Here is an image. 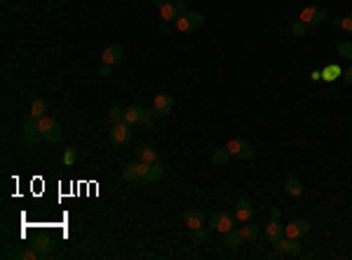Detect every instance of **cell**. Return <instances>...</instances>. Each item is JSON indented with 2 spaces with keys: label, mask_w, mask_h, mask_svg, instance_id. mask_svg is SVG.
<instances>
[{
  "label": "cell",
  "mask_w": 352,
  "mask_h": 260,
  "mask_svg": "<svg viewBox=\"0 0 352 260\" xmlns=\"http://www.w3.org/2000/svg\"><path fill=\"white\" fill-rule=\"evenodd\" d=\"M38 129H40V136H42L45 141H49V143H59L61 136H64L61 125H59L54 117H47V115L38 120Z\"/></svg>",
  "instance_id": "6da1fadb"
},
{
  "label": "cell",
  "mask_w": 352,
  "mask_h": 260,
  "mask_svg": "<svg viewBox=\"0 0 352 260\" xmlns=\"http://www.w3.org/2000/svg\"><path fill=\"white\" fill-rule=\"evenodd\" d=\"M207 223H209V230H216V232H221V234H225V232L235 230L237 218H235V213L216 211V213H211V216L207 218Z\"/></svg>",
  "instance_id": "7a4b0ae2"
},
{
  "label": "cell",
  "mask_w": 352,
  "mask_h": 260,
  "mask_svg": "<svg viewBox=\"0 0 352 260\" xmlns=\"http://www.w3.org/2000/svg\"><path fill=\"white\" fill-rule=\"evenodd\" d=\"M326 19H329L326 10H324V7H315V5H308V7H303V10H301V14H298V21H301V24H305V26H319V24H324Z\"/></svg>",
  "instance_id": "3957f363"
},
{
  "label": "cell",
  "mask_w": 352,
  "mask_h": 260,
  "mask_svg": "<svg viewBox=\"0 0 352 260\" xmlns=\"http://www.w3.org/2000/svg\"><path fill=\"white\" fill-rule=\"evenodd\" d=\"M174 24L181 33H190V31L200 29L205 24V14H200V12H183V14H178V19Z\"/></svg>",
  "instance_id": "277c9868"
},
{
  "label": "cell",
  "mask_w": 352,
  "mask_h": 260,
  "mask_svg": "<svg viewBox=\"0 0 352 260\" xmlns=\"http://www.w3.org/2000/svg\"><path fill=\"white\" fill-rule=\"evenodd\" d=\"M108 141L117 148H122V145H127L132 141V131H129V125L127 122H115V125L108 129Z\"/></svg>",
  "instance_id": "5b68a950"
},
{
  "label": "cell",
  "mask_w": 352,
  "mask_h": 260,
  "mask_svg": "<svg viewBox=\"0 0 352 260\" xmlns=\"http://www.w3.org/2000/svg\"><path fill=\"white\" fill-rule=\"evenodd\" d=\"M228 153L235 155V157H242V160H251L254 157V145L249 143L246 138H233V141H228Z\"/></svg>",
  "instance_id": "8992f818"
},
{
  "label": "cell",
  "mask_w": 352,
  "mask_h": 260,
  "mask_svg": "<svg viewBox=\"0 0 352 260\" xmlns=\"http://www.w3.org/2000/svg\"><path fill=\"white\" fill-rule=\"evenodd\" d=\"M310 221L308 218H293L289 225H284V234L286 237H291V239H301V237H305L308 232H310Z\"/></svg>",
  "instance_id": "52a82bcc"
},
{
  "label": "cell",
  "mask_w": 352,
  "mask_h": 260,
  "mask_svg": "<svg viewBox=\"0 0 352 260\" xmlns=\"http://www.w3.org/2000/svg\"><path fill=\"white\" fill-rule=\"evenodd\" d=\"M40 129H38V117H26V122H24V141L26 145H38L40 143Z\"/></svg>",
  "instance_id": "ba28073f"
},
{
  "label": "cell",
  "mask_w": 352,
  "mask_h": 260,
  "mask_svg": "<svg viewBox=\"0 0 352 260\" xmlns=\"http://www.w3.org/2000/svg\"><path fill=\"white\" fill-rule=\"evenodd\" d=\"M172 110H174V98L169 97V94H157L153 98V113L155 115H167Z\"/></svg>",
  "instance_id": "9c48e42d"
},
{
  "label": "cell",
  "mask_w": 352,
  "mask_h": 260,
  "mask_svg": "<svg viewBox=\"0 0 352 260\" xmlns=\"http://www.w3.org/2000/svg\"><path fill=\"white\" fill-rule=\"evenodd\" d=\"M275 249L280 251L282 256H286V253H293V256H298L301 253V244H298V239H291V237H280V239L275 241Z\"/></svg>",
  "instance_id": "30bf717a"
},
{
  "label": "cell",
  "mask_w": 352,
  "mask_h": 260,
  "mask_svg": "<svg viewBox=\"0 0 352 260\" xmlns=\"http://www.w3.org/2000/svg\"><path fill=\"white\" fill-rule=\"evenodd\" d=\"M122 57H125V49H122V45H108V47L104 49V54H101L104 64H108V66H115V64H120V61H122Z\"/></svg>",
  "instance_id": "8fae6325"
},
{
  "label": "cell",
  "mask_w": 352,
  "mask_h": 260,
  "mask_svg": "<svg viewBox=\"0 0 352 260\" xmlns=\"http://www.w3.org/2000/svg\"><path fill=\"white\" fill-rule=\"evenodd\" d=\"M233 213H235V218H237L240 223H246V221H251V216H254V206H251L249 199H237Z\"/></svg>",
  "instance_id": "7c38bea8"
},
{
  "label": "cell",
  "mask_w": 352,
  "mask_h": 260,
  "mask_svg": "<svg viewBox=\"0 0 352 260\" xmlns=\"http://www.w3.org/2000/svg\"><path fill=\"white\" fill-rule=\"evenodd\" d=\"M280 237H284V225H282L280 221L270 218V223L265 225V239L270 241V244H275V241L280 239Z\"/></svg>",
  "instance_id": "4fadbf2b"
},
{
  "label": "cell",
  "mask_w": 352,
  "mask_h": 260,
  "mask_svg": "<svg viewBox=\"0 0 352 260\" xmlns=\"http://www.w3.org/2000/svg\"><path fill=\"white\" fill-rule=\"evenodd\" d=\"M186 225L190 230L202 228L205 225V213L200 211V209H186Z\"/></svg>",
  "instance_id": "5bb4252c"
},
{
  "label": "cell",
  "mask_w": 352,
  "mask_h": 260,
  "mask_svg": "<svg viewBox=\"0 0 352 260\" xmlns=\"http://www.w3.org/2000/svg\"><path fill=\"white\" fill-rule=\"evenodd\" d=\"M167 173V166L162 162H153L150 164V169H148V176H146V183H150V185H155L162 176Z\"/></svg>",
  "instance_id": "9a60e30c"
},
{
  "label": "cell",
  "mask_w": 352,
  "mask_h": 260,
  "mask_svg": "<svg viewBox=\"0 0 352 260\" xmlns=\"http://www.w3.org/2000/svg\"><path fill=\"white\" fill-rule=\"evenodd\" d=\"M240 234H242V239H245L246 244H254V241L258 239V225L251 221H246V225L240 228Z\"/></svg>",
  "instance_id": "2e32d148"
},
{
  "label": "cell",
  "mask_w": 352,
  "mask_h": 260,
  "mask_svg": "<svg viewBox=\"0 0 352 260\" xmlns=\"http://www.w3.org/2000/svg\"><path fill=\"white\" fill-rule=\"evenodd\" d=\"M284 190H286V195H289V197L298 199V197L303 195V185H301V181H298V178H286V183H284Z\"/></svg>",
  "instance_id": "e0dca14e"
},
{
  "label": "cell",
  "mask_w": 352,
  "mask_h": 260,
  "mask_svg": "<svg viewBox=\"0 0 352 260\" xmlns=\"http://www.w3.org/2000/svg\"><path fill=\"white\" fill-rule=\"evenodd\" d=\"M141 113H143V108L141 106H129L125 110V117H122V122H127L129 127L132 125H139L141 122Z\"/></svg>",
  "instance_id": "ac0fdd59"
},
{
  "label": "cell",
  "mask_w": 352,
  "mask_h": 260,
  "mask_svg": "<svg viewBox=\"0 0 352 260\" xmlns=\"http://www.w3.org/2000/svg\"><path fill=\"white\" fill-rule=\"evenodd\" d=\"M228 160H230V153H228V148H216L214 153H211V164L214 166H225L228 164Z\"/></svg>",
  "instance_id": "d6986e66"
},
{
  "label": "cell",
  "mask_w": 352,
  "mask_h": 260,
  "mask_svg": "<svg viewBox=\"0 0 352 260\" xmlns=\"http://www.w3.org/2000/svg\"><path fill=\"white\" fill-rule=\"evenodd\" d=\"M45 113H47V101L45 98H33L31 101V117H45Z\"/></svg>",
  "instance_id": "ffe728a7"
},
{
  "label": "cell",
  "mask_w": 352,
  "mask_h": 260,
  "mask_svg": "<svg viewBox=\"0 0 352 260\" xmlns=\"http://www.w3.org/2000/svg\"><path fill=\"white\" fill-rule=\"evenodd\" d=\"M160 14H162V19H165V24H167V21H176V19H178V14H181V12L176 10L174 2H165V5L160 7Z\"/></svg>",
  "instance_id": "44dd1931"
},
{
  "label": "cell",
  "mask_w": 352,
  "mask_h": 260,
  "mask_svg": "<svg viewBox=\"0 0 352 260\" xmlns=\"http://www.w3.org/2000/svg\"><path fill=\"white\" fill-rule=\"evenodd\" d=\"M242 241H245V239H242L240 230H230V232H225V234H223V244L228 246V249H237Z\"/></svg>",
  "instance_id": "7402d4cb"
},
{
  "label": "cell",
  "mask_w": 352,
  "mask_h": 260,
  "mask_svg": "<svg viewBox=\"0 0 352 260\" xmlns=\"http://www.w3.org/2000/svg\"><path fill=\"white\" fill-rule=\"evenodd\" d=\"M137 153H139V160H141V162H148V164L157 162V153L150 148V145H141Z\"/></svg>",
  "instance_id": "603a6c76"
},
{
  "label": "cell",
  "mask_w": 352,
  "mask_h": 260,
  "mask_svg": "<svg viewBox=\"0 0 352 260\" xmlns=\"http://www.w3.org/2000/svg\"><path fill=\"white\" fill-rule=\"evenodd\" d=\"M341 73H343L341 66H336V64H329L326 68H322V80H326V82H333V80L341 75Z\"/></svg>",
  "instance_id": "cb8c5ba5"
},
{
  "label": "cell",
  "mask_w": 352,
  "mask_h": 260,
  "mask_svg": "<svg viewBox=\"0 0 352 260\" xmlns=\"http://www.w3.org/2000/svg\"><path fill=\"white\" fill-rule=\"evenodd\" d=\"M122 178H125V181H129V183H134V181H141L137 164H125V169H122Z\"/></svg>",
  "instance_id": "d4e9b609"
},
{
  "label": "cell",
  "mask_w": 352,
  "mask_h": 260,
  "mask_svg": "<svg viewBox=\"0 0 352 260\" xmlns=\"http://www.w3.org/2000/svg\"><path fill=\"white\" fill-rule=\"evenodd\" d=\"M305 29H308V26H305V24H301L298 19H293L291 24H289V31H291L293 38H303V35H305Z\"/></svg>",
  "instance_id": "484cf974"
},
{
  "label": "cell",
  "mask_w": 352,
  "mask_h": 260,
  "mask_svg": "<svg viewBox=\"0 0 352 260\" xmlns=\"http://www.w3.org/2000/svg\"><path fill=\"white\" fill-rule=\"evenodd\" d=\"M209 230L207 228H197V230H193V241H197V244H205V241H209Z\"/></svg>",
  "instance_id": "4316f807"
},
{
  "label": "cell",
  "mask_w": 352,
  "mask_h": 260,
  "mask_svg": "<svg viewBox=\"0 0 352 260\" xmlns=\"http://www.w3.org/2000/svg\"><path fill=\"white\" fill-rule=\"evenodd\" d=\"M336 52L341 54V57H352V42H348V40H343V42H338L336 45Z\"/></svg>",
  "instance_id": "83f0119b"
},
{
  "label": "cell",
  "mask_w": 352,
  "mask_h": 260,
  "mask_svg": "<svg viewBox=\"0 0 352 260\" xmlns=\"http://www.w3.org/2000/svg\"><path fill=\"white\" fill-rule=\"evenodd\" d=\"M33 249L38 251L40 256H49V253H52V244H49L47 239H40L38 244H33Z\"/></svg>",
  "instance_id": "f1b7e54d"
},
{
  "label": "cell",
  "mask_w": 352,
  "mask_h": 260,
  "mask_svg": "<svg viewBox=\"0 0 352 260\" xmlns=\"http://www.w3.org/2000/svg\"><path fill=\"white\" fill-rule=\"evenodd\" d=\"M122 117H125V110H120L117 106H113L110 110H108V120L115 125V122H122Z\"/></svg>",
  "instance_id": "f546056e"
},
{
  "label": "cell",
  "mask_w": 352,
  "mask_h": 260,
  "mask_svg": "<svg viewBox=\"0 0 352 260\" xmlns=\"http://www.w3.org/2000/svg\"><path fill=\"white\" fill-rule=\"evenodd\" d=\"M17 258H21V260H38L40 258V253L35 249H29V251H21Z\"/></svg>",
  "instance_id": "4dcf8cb0"
},
{
  "label": "cell",
  "mask_w": 352,
  "mask_h": 260,
  "mask_svg": "<svg viewBox=\"0 0 352 260\" xmlns=\"http://www.w3.org/2000/svg\"><path fill=\"white\" fill-rule=\"evenodd\" d=\"M75 148H66V153H64V164H66V166H70V164L75 162Z\"/></svg>",
  "instance_id": "1f68e13d"
},
{
  "label": "cell",
  "mask_w": 352,
  "mask_h": 260,
  "mask_svg": "<svg viewBox=\"0 0 352 260\" xmlns=\"http://www.w3.org/2000/svg\"><path fill=\"white\" fill-rule=\"evenodd\" d=\"M150 122H153V110H146V108H143V113H141V122H139V125L148 127Z\"/></svg>",
  "instance_id": "d6a6232c"
},
{
  "label": "cell",
  "mask_w": 352,
  "mask_h": 260,
  "mask_svg": "<svg viewBox=\"0 0 352 260\" xmlns=\"http://www.w3.org/2000/svg\"><path fill=\"white\" fill-rule=\"evenodd\" d=\"M137 169H139V176H141V181H146V176H148V169H150V164H148V162H139V164H137Z\"/></svg>",
  "instance_id": "836d02e7"
},
{
  "label": "cell",
  "mask_w": 352,
  "mask_h": 260,
  "mask_svg": "<svg viewBox=\"0 0 352 260\" xmlns=\"http://www.w3.org/2000/svg\"><path fill=\"white\" fill-rule=\"evenodd\" d=\"M341 29L348 31V33H352V14H348V17H343L341 21Z\"/></svg>",
  "instance_id": "e575fe53"
},
{
  "label": "cell",
  "mask_w": 352,
  "mask_h": 260,
  "mask_svg": "<svg viewBox=\"0 0 352 260\" xmlns=\"http://www.w3.org/2000/svg\"><path fill=\"white\" fill-rule=\"evenodd\" d=\"M174 5H176V10L181 12V14H183V12H188L186 7H188V0H174Z\"/></svg>",
  "instance_id": "d590c367"
},
{
  "label": "cell",
  "mask_w": 352,
  "mask_h": 260,
  "mask_svg": "<svg viewBox=\"0 0 352 260\" xmlns=\"http://www.w3.org/2000/svg\"><path fill=\"white\" fill-rule=\"evenodd\" d=\"M343 77H345V82H348V85H352V66L348 68V70H343Z\"/></svg>",
  "instance_id": "8d00e7d4"
},
{
  "label": "cell",
  "mask_w": 352,
  "mask_h": 260,
  "mask_svg": "<svg viewBox=\"0 0 352 260\" xmlns=\"http://www.w3.org/2000/svg\"><path fill=\"white\" fill-rule=\"evenodd\" d=\"M280 216H282V211H280L277 206H273V209H270V218H275V221H280Z\"/></svg>",
  "instance_id": "74e56055"
},
{
  "label": "cell",
  "mask_w": 352,
  "mask_h": 260,
  "mask_svg": "<svg viewBox=\"0 0 352 260\" xmlns=\"http://www.w3.org/2000/svg\"><path fill=\"white\" fill-rule=\"evenodd\" d=\"M99 75H110V66H108V64H104V66L99 68Z\"/></svg>",
  "instance_id": "f35d334b"
},
{
  "label": "cell",
  "mask_w": 352,
  "mask_h": 260,
  "mask_svg": "<svg viewBox=\"0 0 352 260\" xmlns=\"http://www.w3.org/2000/svg\"><path fill=\"white\" fill-rule=\"evenodd\" d=\"M341 21H343V17H333V19H331V24L336 26V29H341Z\"/></svg>",
  "instance_id": "ab89813d"
},
{
  "label": "cell",
  "mask_w": 352,
  "mask_h": 260,
  "mask_svg": "<svg viewBox=\"0 0 352 260\" xmlns=\"http://www.w3.org/2000/svg\"><path fill=\"white\" fill-rule=\"evenodd\" d=\"M310 77H313V80H322V70H313Z\"/></svg>",
  "instance_id": "60d3db41"
},
{
  "label": "cell",
  "mask_w": 352,
  "mask_h": 260,
  "mask_svg": "<svg viewBox=\"0 0 352 260\" xmlns=\"http://www.w3.org/2000/svg\"><path fill=\"white\" fill-rule=\"evenodd\" d=\"M165 2H169V0H153V5H155V7H162Z\"/></svg>",
  "instance_id": "b9f144b4"
},
{
  "label": "cell",
  "mask_w": 352,
  "mask_h": 260,
  "mask_svg": "<svg viewBox=\"0 0 352 260\" xmlns=\"http://www.w3.org/2000/svg\"><path fill=\"white\" fill-rule=\"evenodd\" d=\"M350 59H352V57H350Z\"/></svg>",
  "instance_id": "7bdbcfd3"
}]
</instances>
